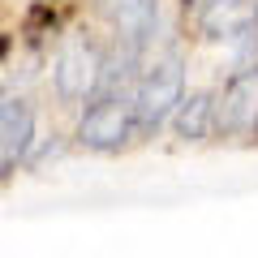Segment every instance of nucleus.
Wrapping results in <instances>:
<instances>
[{
  "mask_svg": "<svg viewBox=\"0 0 258 258\" xmlns=\"http://www.w3.org/2000/svg\"><path fill=\"white\" fill-rule=\"evenodd\" d=\"M241 60H245V64H258V22L241 35Z\"/></svg>",
  "mask_w": 258,
  "mask_h": 258,
  "instance_id": "9",
  "label": "nucleus"
},
{
  "mask_svg": "<svg viewBox=\"0 0 258 258\" xmlns=\"http://www.w3.org/2000/svg\"><path fill=\"white\" fill-rule=\"evenodd\" d=\"M103 13H108V22L120 30V39H125L129 52H142V43H147L151 35H155L159 26V0H95Z\"/></svg>",
  "mask_w": 258,
  "mask_h": 258,
  "instance_id": "6",
  "label": "nucleus"
},
{
  "mask_svg": "<svg viewBox=\"0 0 258 258\" xmlns=\"http://www.w3.org/2000/svg\"><path fill=\"white\" fill-rule=\"evenodd\" d=\"M258 22V0H203L198 30L207 39H241Z\"/></svg>",
  "mask_w": 258,
  "mask_h": 258,
  "instance_id": "7",
  "label": "nucleus"
},
{
  "mask_svg": "<svg viewBox=\"0 0 258 258\" xmlns=\"http://www.w3.org/2000/svg\"><path fill=\"white\" fill-rule=\"evenodd\" d=\"M99 78H103V56L99 47L91 43L86 35H74V39H64L60 52H56L52 60V86L60 99H86V95L99 91Z\"/></svg>",
  "mask_w": 258,
  "mask_h": 258,
  "instance_id": "3",
  "label": "nucleus"
},
{
  "mask_svg": "<svg viewBox=\"0 0 258 258\" xmlns=\"http://www.w3.org/2000/svg\"><path fill=\"white\" fill-rule=\"evenodd\" d=\"M181 99H185V64H181V56L176 52L155 56V60L138 74V82H134L138 129L151 134V129H159L164 120H172V112H176Z\"/></svg>",
  "mask_w": 258,
  "mask_h": 258,
  "instance_id": "1",
  "label": "nucleus"
},
{
  "mask_svg": "<svg viewBox=\"0 0 258 258\" xmlns=\"http://www.w3.org/2000/svg\"><path fill=\"white\" fill-rule=\"evenodd\" d=\"M172 125H176V138H185V142H203L207 134L215 129V99H211V95H203V91H194L189 99L176 103Z\"/></svg>",
  "mask_w": 258,
  "mask_h": 258,
  "instance_id": "8",
  "label": "nucleus"
},
{
  "mask_svg": "<svg viewBox=\"0 0 258 258\" xmlns=\"http://www.w3.org/2000/svg\"><path fill=\"white\" fill-rule=\"evenodd\" d=\"M35 142V108L18 95L0 99V176L9 172Z\"/></svg>",
  "mask_w": 258,
  "mask_h": 258,
  "instance_id": "5",
  "label": "nucleus"
},
{
  "mask_svg": "<svg viewBox=\"0 0 258 258\" xmlns=\"http://www.w3.org/2000/svg\"><path fill=\"white\" fill-rule=\"evenodd\" d=\"M215 129L220 134H258V64H245L241 74L224 82L215 95Z\"/></svg>",
  "mask_w": 258,
  "mask_h": 258,
  "instance_id": "4",
  "label": "nucleus"
},
{
  "mask_svg": "<svg viewBox=\"0 0 258 258\" xmlns=\"http://www.w3.org/2000/svg\"><path fill=\"white\" fill-rule=\"evenodd\" d=\"M134 134H138L134 95H120V91H99V99L78 120V142L91 151H120Z\"/></svg>",
  "mask_w": 258,
  "mask_h": 258,
  "instance_id": "2",
  "label": "nucleus"
}]
</instances>
